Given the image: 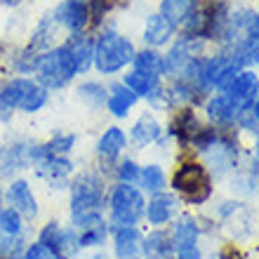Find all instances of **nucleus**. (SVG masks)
<instances>
[{"instance_id": "nucleus-24", "label": "nucleus", "mask_w": 259, "mask_h": 259, "mask_svg": "<svg viewBox=\"0 0 259 259\" xmlns=\"http://www.w3.org/2000/svg\"><path fill=\"white\" fill-rule=\"evenodd\" d=\"M257 92H259V78L254 73V68H240L238 75L233 78V82L226 90V95L231 97L236 104L252 102V99H257Z\"/></svg>"}, {"instance_id": "nucleus-22", "label": "nucleus", "mask_w": 259, "mask_h": 259, "mask_svg": "<svg viewBox=\"0 0 259 259\" xmlns=\"http://www.w3.org/2000/svg\"><path fill=\"white\" fill-rule=\"evenodd\" d=\"M175 245L170 240L167 229H153L142 238V259H172Z\"/></svg>"}, {"instance_id": "nucleus-21", "label": "nucleus", "mask_w": 259, "mask_h": 259, "mask_svg": "<svg viewBox=\"0 0 259 259\" xmlns=\"http://www.w3.org/2000/svg\"><path fill=\"white\" fill-rule=\"evenodd\" d=\"M172 38H175V28L167 24V21L160 17L158 12L149 14L146 17V24H144V33H142V40L146 48L151 50H160L165 45H170Z\"/></svg>"}, {"instance_id": "nucleus-46", "label": "nucleus", "mask_w": 259, "mask_h": 259, "mask_svg": "<svg viewBox=\"0 0 259 259\" xmlns=\"http://www.w3.org/2000/svg\"><path fill=\"white\" fill-rule=\"evenodd\" d=\"M3 198H5V193H3V189H0V205H3Z\"/></svg>"}, {"instance_id": "nucleus-23", "label": "nucleus", "mask_w": 259, "mask_h": 259, "mask_svg": "<svg viewBox=\"0 0 259 259\" xmlns=\"http://www.w3.org/2000/svg\"><path fill=\"white\" fill-rule=\"evenodd\" d=\"M139 102L137 95L132 90H127L123 82H111L109 85V97H106V111H109L113 118L123 120V118L130 116V111L135 109V104Z\"/></svg>"}, {"instance_id": "nucleus-12", "label": "nucleus", "mask_w": 259, "mask_h": 259, "mask_svg": "<svg viewBox=\"0 0 259 259\" xmlns=\"http://www.w3.org/2000/svg\"><path fill=\"white\" fill-rule=\"evenodd\" d=\"M179 207H182V198L177 193L158 191L151 193V198L144 205V217L153 229H163L179 214Z\"/></svg>"}, {"instance_id": "nucleus-11", "label": "nucleus", "mask_w": 259, "mask_h": 259, "mask_svg": "<svg viewBox=\"0 0 259 259\" xmlns=\"http://www.w3.org/2000/svg\"><path fill=\"white\" fill-rule=\"evenodd\" d=\"M50 14L57 21V26L68 31L71 35L88 33L90 31L88 0H62L59 5H55V10Z\"/></svg>"}, {"instance_id": "nucleus-19", "label": "nucleus", "mask_w": 259, "mask_h": 259, "mask_svg": "<svg viewBox=\"0 0 259 259\" xmlns=\"http://www.w3.org/2000/svg\"><path fill=\"white\" fill-rule=\"evenodd\" d=\"M113 254L116 259H142V238L144 233L137 226L113 229Z\"/></svg>"}, {"instance_id": "nucleus-44", "label": "nucleus", "mask_w": 259, "mask_h": 259, "mask_svg": "<svg viewBox=\"0 0 259 259\" xmlns=\"http://www.w3.org/2000/svg\"><path fill=\"white\" fill-rule=\"evenodd\" d=\"M21 5V0H0V7H10V10H12V7H19Z\"/></svg>"}, {"instance_id": "nucleus-25", "label": "nucleus", "mask_w": 259, "mask_h": 259, "mask_svg": "<svg viewBox=\"0 0 259 259\" xmlns=\"http://www.w3.org/2000/svg\"><path fill=\"white\" fill-rule=\"evenodd\" d=\"M210 19H212V0H198V5L193 7V12L184 19L179 31L184 35H193V38H205L207 40Z\"/></svg>"}, {"instance_id": "nucleus-1", "label": "nucleus", "mask_w": 259, "mask_h": 259, "mask_svg": "<svg viewBox=\"0 0 259 259\" xmlns=\"http://www.w3.org/2000/svg\"><path fill=\"white\" fill-rule=\"evenodd\" d=\"M137 48L127 35L118 33L113 26H102L99 35L95 38V62L92 68H97L102 75H118L120 71L132 64Z\"/></svg>"}, {"instance_id": "nucleus-36", "label": "nucleus", "mask_w": 259, "mask_h": 259, "mask_svg": "<svg viewBox=\"0 0 259 259\" xmlns=\"http://www.w3.org/2000/svg\"><path fill=\"white\" fill-rule=\"evenodd\" d=\"M158 82L160 80H153V78H149V75H144V73H137V71H130V73L123 75V85L135 92L137 99H146Z\"/></svg>"}, {"instance_id": "nucleus-39", "label": "nucleus", "mask_w": 259, "mask_h": 259, "mask_svg": "<svg viewBox=\"0 0 259 259\" xmlns=\"http://www.w3.org/2000/svg\"><path fill=\"white\" fill-rule=\"evenodd\" d=\"M109 224H97L92 229H85V231H78V240H80V247L88 250V247H102L109 238Z\"/></svg>"}, {"instance_id": "nucleus-26", "label": "nucleus", "mask_w": 259, "mask_h": 259, "mask_svg": "<svg viewBox=\"0 0 259 259\" xmlns=\"http://www.w3.org/2000/svg\"><path fill=\"white\" fill-rule=\"evenodd\" d=\"M130 66H132V71L149 75L153 80L163 78V55H160V50H151V48L137 50Z\"/></svg>"}, {"instance_id": "nucleus-17", "label": "nucleus", "mask_w": 259, "mask_h": 259, "mask_svg": "<svg viewBox=\"0 0 259 259\" xmlns=\"http://www.w3.org/2000/svg\"><path fill=\"white\" fill-rule=\"evenodd\" d=\"M64 45H66L68 55H71V59L75 64V73L85 75L92 68V62H95V35L90 33L68 35Z\"/></svg>"}, {"instance_id": "nucleus-8", "label": "nucleus", "mask_w": 259, "mask_h": 259, "mask_svg": "<svg viewBox=\"0 0 259 259\" xmlns=\"http://www.w3.org/2000/svg\"><path fill=\"white\" fill-rule=\"evenodd\" d=\"M125 146H127V132L120 125H111L99 135L95 144L97 153V172L109 179L113 177V167H116L118 158L123 156Z\"/></svg>"}, {"instance_id": "nucleus-45", "label": "nucleus", "mask_w": 259, "mask_h": 259, "mask_svg": "<svg viewBox=\"0 0 259 259\" xmlns=\"http://www.w3.org/2000/svg\"><path fill=\"white\" fill-rule=\"evenodd\" d=\"M90 259H109V257H106V254H104L102 250H97L95 254H90Z\"/></svg>"}, {"instance_id": "nucleus-9", "label": "nucleus", "mask_w": 259, "mask_h": 259, "mask_svg": "<svg viewBox=\"0 0 259 259\" xmlns=\"http://www.w3.org/2000/svg\"><path fill=\"white\" fill-rule=\"evenodd\" d=\"M38 142L28 137H10L0 146V179H14L19 172L31 167V153Z\"/></svg>"}, {"instance_id": "nucleus-28", "label": "nucleus", "mask_w": 259, "mask_h": 259, "mask_svg": "<svg viewBox=\"0 0 259 259\" xmlns=\"http://www.w3.org/2000/svg\"><path fill=\"white\" fill-rule=\"evenodd\" d=\"M75 97H78V102H82L90 109H102L106 104V97H109V85H104L99 80H82L75 88Z\"/></svg>"}, {"instance_id": "nucleus-29", "label": "nucleus", "mask_w": 259, "mask_h": 259, "mask_svg": "<svg viewBox=\"0 0 259 259\" xmlns=\"http://www.w3.org/2000/svg\"><path fill=\"white\" fill-rule=\"evenodd\" d=\"M240 68H254L259 62V38H240L231 50H226Z\"/></svg>"}, {"instance_id": "nucleus-27", "label": "nucleus", "mask_w": 259, "mask_h": 259, "mask_svg": "<svg viewBox=\"0 0 259 259\" xmlns=\"http://www.w3.org/2000/svg\"><path fill=\"white\" fill-rule=\"evenodd\" d=\"M196 5H198V0H160L158 14H160L172 28H179L184 24L186 17L193 12Z\"/></svg>"}, {"instance_id": "nucleus-5", "label": "nucleus", "mask_w": 259, "mask_h": 259, "mask_svg": "<svg viewBox=\"0 0 259 259\" xmlns=\"http://www.w3.org/2000/svg\"><path fill=\"white\" fill-rule=\"evenodd\" d=\"M35 82L45 88L48 92H59V90L68 88L75 80V64L68 55V50L64 42H59L57 48L48 50L38 57L35 62Z\"/></svg>"}, {"instance_id": "nucleus-33", "label": "nucleus", "mask_w": 259, "mask_h": 259, "mask_svg": "<svg viewBox=\"0 0 259 259\" xmlns=\"http://www.w3.org/2000/svg\"><path fill=\"white\" fill-rule=\"evenodd\" d=\"M48 102H50V92L45 88H40L38 82H33V88L24 95V99H21V104H19V109L17 111H19V113H26V116H33V113H38V111L45 109Z\"/></svg>"}, {"instance_id": "nucleus-18", "label": "nucleus", "mask_w": 259, "mask_h": 259, "mask_svg": "<svg viewBox=\"0 0 259 259\" xmlns=\"http://www.w3.org/2000/svg\"><path fill=\"white\" fill-rule=\"evenodd\" d=\"M57 35H59V26H57V21L52 19V14H42L40 21H38L35 28L31 31V38H28L26 48L31 50L33 55L40 57L42 52H48V50L59 45V42H57Z\"/></svg>"}, {"instance_id": "nucleus-10", "label": "nucleus", "mask_w": 259, "mask_h": 259, "mask_svg": "<svg viewBox=\"0 0 259 259\" xmlns=\"http://www.w3.org/2000/svg\"><path fill=\"white\" fill-rule=\"evenodd\" d=\"M203 127H205V123H203V118L198 116V109H193V106H182V109H177L172 113L167 137L175 139L182 149H191V142L196 139V135Z\"/></svg>"}, {"instance_id": "nucleus-16", "label": "nucleus", "mask_w": 259, "mask_h": 259, "mask_svg": "<svg viewBox=\"0 0 259 259\" xmlns=\"http://www.w3.org/2000/svg\"><path fill=\"white\" fill-rule=\"evenodd\" d=\"M163 137H165V130H163V125H160V120H158L151 111H144L142 116L132 123V127H130L127 142L132 144L137 151H142V149H146V146L158 144Z\"/></svg>"}, {"instance_id": "nucleus-14", "label": "nucleus", "mask_w": 259, "mask_h": 259, "mask_svg": "<svg viewBox=\"0 0 259 259\" xmlns=\"http://www.w3.org/2000/svg\"><path fill=\"white\" fill-rule=\"evenodd\" d=\"M7 203H10L12 210L19 212L26 222H33V219L40 214L38 198H35L33 189L28 184V179H24V177L10 179V186H7Z\"/></svg>"}, {"instance_id": "nucleus-6", "label": "nucleus", "mask_w": 259, "mask_h": 259, "mask_svg": "<svg viewBox=\"0 0 259 259\" xmlns=\"http://www.w3.org/2000/svg\"><path fill=\"white\" fill-rule=\"evenodd\" d=\"M240 156H243V146L238 142V135L233 130H222L219 139L203 153V165L212 182L229 179L231 172L238 167Z\"/></svg>"}, {"instance_id": "nucleus-31", "label": "nucleus", "mask_w": 259, "mask_h": 259, "mask_svg": "<svg viewBox=\"0 0 259 259\" xmlns=\"http://www.w3.org/2000/svg\"><path fill=\"white\" fill-rule=\"evenodd\" d=\"M165 182H167V177H165V170L158 163L142 165V170H139V179H137V184H139L142 193L165 191Z\"/></svg>"}, {"instance_id": "nucleus-2", "label": "nucleus", "mask_w": 259, "mask_h": 259, "mask_svg": "<svg viewBox=\"0 0 259 259\" xmlns=\"http://www.w3.org/2000/svg\"><path fill=\"white\" fill-rule=\"evenodd\" d=\"M172 193L186 205H205L212 198V179L205 165L196 158H182L170 177Z\"/></svg>"}, {"instance_id": "nucleus-37", "label": "nucleus", "mask_w": 259, "mask_h": 259, "mask_svg": "<svg viewBox=\"0 0 259 259\" xmlns=\"http://www.w3.org/2000/svg\"><path fill=\"white\" fill-rule=\"evenodd\" d=\"M26 219L12 207H0V233L5 236H24Z\"/></svg>"}, {"instance_id": "nucleus-43", "label": "nucleus", "mask_w": 259, "mask_h": 259, "mask_svg": "<svg viewBox=\"0 0 259 259\" xmlns=\"http://www.w3.org/2000/svg\"><path fill=\"white\" fill-rule=\"evenodd\" d=\"M172 259H203V250L198 245H184L175 250V257Z\"/></svg>"}, {"instance_id": "nucleus-42", "label": "nucleus", "mask_w": 259, "mask_h": 259, "mask_svg": "<svg viewBox=\"0 0 259 259\" xmlns=\"http://www.w3.org/2000/svg\"><path fill=\"white\" fill-rule=\"evenodd\" d=\"M217 259H247V254L243 252L238 245H233V243H226V245L219 247Z\"/></svg>"}, {"instance_id": "nucleus-3", "label": "nucleus", "mask_w": 259, "mask_h": 259, "mask_svg": "<svg viewBox=\"0 0 259 259\" xmlns=\"http://www.w3.org/2000/svg\"><path fill=\"white\" fill-rule=\"evenodd\" d=\"M68 212L73 214H88V212H104L106 205V177L99 175L97 170L88 167L82 172H75L68 184Z\"/></svg>"}, {"instance_id": "nucleus-34", "label": "nucleus", "mask_w": 259, "mask_h": 259, "mask_svg": "<svg viewBox=\"0 0 259 259\" xmlns=\"http://www.w3.org/2000/svg\"><path fill=\"white\" fill-rule=\"evenodd\" d=\"M75 142H78V135H73V132H55L42 144V149L50 156H71L75 149Z\"/></svg>"}, {"instance_id": "nucleus-30", "label": "nucleus", "mask_w": 259, "mask_h": 259, "mask_svg": "<svg viewBox=\"0 0 259 259\" xmlns=\"http://www.w3.org/2000/svg\"><path fill=\"white\" fill-rule=\"evenodd\" d=\"M52 250L59 254V259H73L80 254V240H78V231L73 226H62L59 233H57L55 243H52Z\"/></svg>"}, {"instance_id": "nucleus-20", "label": "nucleus", "mask_w": 259, "mask_h": 259, "mask_svg": "<svg viewBox=\"0 0 259 259\" xmlns=\"http://www.w3.org/2000/svg\"><path fill=\"white\" fill-rule=\"evenodd\" d=\"M170 240L175 250L184 245H198V238H200V226H198L196 214H189V212H182L170 222Z\"/></svg>"}, {"instance_id": "nucleus-40", "label": "nucleus", "mask_w": 259, "mask_h": 259, "mask_svg": "<svg viewBox=\"0 0 259 259\" xmlns=\"http://www.w3.org/2000/svg\"><path fill=\"white\" fill-rule=\"evenodd\" d=\"M146 104H149L153 111H158V113H170V111H175L172 109L170 97H167V92H165L163 82H158L156 88H153V92L146 97Z\"/></svg>"}, {"instance_id": "nucleus-13", "label": "nucleus", "mask_w": 259, "mask_h": 259, "mask_svg": "<svg viewBox=\"0 0 259 259\" xmlns=\"http://www.w3.org/2000/svg\"><path fill=\"white\" fill-rule=\"evenodd\" d=\"M238 106L240 104L233 102L226 92H212V95L205 97L203 102V111L207 123H210V127H217V130H233Z\"/></svg>"}, {"instance_id": "nucleus-32", "label": "nucleus", "mask_w": 259, "mask_h": 259, "mask_svg": "<svg viewBox=\"0 0 259 259\" xmlns=\"http://www.w3.org/2000/svg\"><path fill=\"white\" fill-rule=\"evenodd\" d=\"M233 125L238 127V132L257 137V130H259V102L257 99L240 104L238 113H236V123Z\"/></svg>"}, {"instance_id": "nucleus-7", "label": "nucleus", "mask_w": 259, "mask_h": 259, "mask_svg": "<svg viewBox=\"0 0 259 259\" xmlns=\"http://www.w3.org/2000/svg\"><path fill=\"white\" fill-rule=\"evenodd\" d=\"M31 167L35 177L48 184L50 191H66L71 177L75 175V165L68 156H50L45 153L42 144H35L31 153Z\"/></svg>"}, {"instance_id": "nucleus-35", "label": "nucleus", "mask_w": 259, "mask_h": 259, "mask_svg": "<svg viewBox=\"0 0 259 259\" xmlns=\"http://www.w3.org/2000/svg\"><path fill=\"white\" fill-rule=\"evenodd\" d=\"M118 7L116 0H88V12H90V31H99L106 24L113 10Z\"/></svg>"}, {"instance_id": "nucleus-38", "label": "nucleus", "mask_w": 259, "mask_h": 259, "mask_svg": "<svg viewBox=\"0 0 259 259\" xmlns=\"http://www.w3.org/2000/svg\"><path fill=\"white\" fill-rule=\"evenodd\" d=\"M139 170H142V165L135 158H118L116 167H113V179L118 184H137Z\"/></svg>"}, {"instance_id": "nucleus-4", "label": "nucleus", "mask_w": 259, "mask_h": 259, "mask_svg": "<svg viewBox=\"0 0 259 259\" xmlns=\"http://www.w3.org/2000/svg\"><path fill=\"white\" fill-rule=\"evenodd\" d=\"M106 205H109V231L113 229H125V226H137L144 219V198L142 189L135 184H118L111 186L109 196H106Z\"/></svg>"}, {"instance_id": "nucleus-41", "label": "nucleus", "mask_w": 259, "mask_h": 259, "mask_svg": "<svg viewBox=\"0 0 259 259\" xmlns=\"http://www.w3.org/2000/svg\"><path fill=\"white\" fill-rule=\"evenodd\" d=\"M24 259H59V254H57L50 245H45V243H40V240H35V243L26 245V250H24Z\"/></svg>"}, {"instance_id": "nucleus-15", "label": "nucleus", "mask_w": 259, "mask_h": 259, "mask_svg": "<svg viewBox=\"0 0 259 259\" xmlns=\"http://www.w3.org/2000/svg\"><path fill=\"white\" fill-rule=\"evenodd\" d=\"M33 82L35 80H31L28 75H17V78L0 82V120L3 123H10L12 113L19 109L21 99L33 88Z\"/></svg>"}]
</instances>
